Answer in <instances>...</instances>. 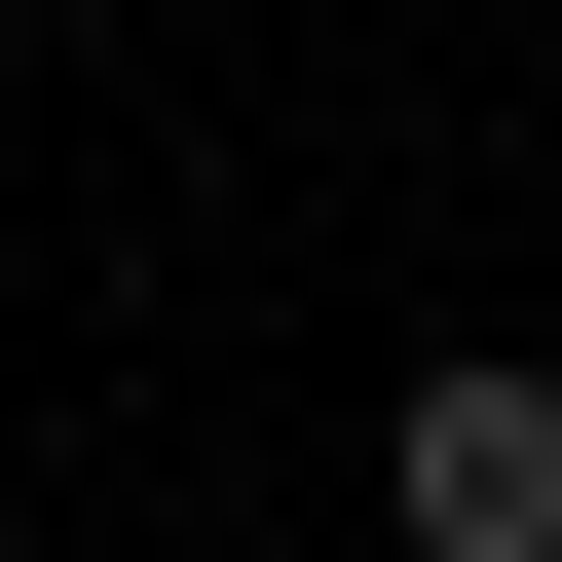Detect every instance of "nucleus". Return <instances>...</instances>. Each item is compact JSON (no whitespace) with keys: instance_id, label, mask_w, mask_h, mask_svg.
<instances>
[{"instance_id":"1","label":"nucleus","mask_w":562,"mask_h":562,"mask_svg":"<svg viewBox=\"0 0 562 562\" xmlns=\"http://www.w3.org/2000/svg\"><path fill=\"white\" fill-rule=\"evenodd\" d=\"M375 525H413V562H562V375H525V338H450V375L375 413Z\"/></svg>"}]
</instances>
